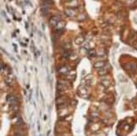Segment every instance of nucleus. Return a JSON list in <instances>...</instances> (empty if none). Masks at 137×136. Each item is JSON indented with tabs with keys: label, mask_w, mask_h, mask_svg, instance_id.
<instances>
[{
	"label": "nucleus",
	"mask_w": 137,
	"mask_h": 136,
	"mask_svg": "<svg viewBox=\"0 0 137 136\" xmlns=\"http://www.w3.org/2000/svg\"><path fill=\"white\" fill-rule=\"evenodd\" d=\"M58 72H59L60 75H67V74L68 73V68H66L65 66H63V67H60V68L58 69Z\"/></svg>",
	"instance_id": "obj_2"
},
{
	"label": "nucleus",
	"mask_w": 137,
	"mask_h": 136,
	"mask_svg": "<svg viewBox=\"0 0 137 136\" xmlns=\"http://www.w3.org/2000/svg\"><path fill=\"white\" fill-rule=\"evenodd\" d=\"M44 120H47V116H46V115L44 116Z\"/></svg>",
	"instance_id": "obj_7"
},
{
	"label": "nucleus",
	"mask_w": 137,
	"mask_h": 136,
	"mask_svg": "<svg viewBox=\"0 0 137 136\" xmlns=\"http://www.w3.org/2000/svg\"><path fill=\"white\" fill-rule=\"evenodd\" d=\"M41 10H42V13L43 15H47V14H48V8H47V6H42V8H41Z\"/></svg>",
	"instance_id": "obj_3"
},
{
	"label": "nucleus",
	"mask_w": 137,
	"mask_h": 136,
	"mask_svg": "<svg viewBox=\"0 0 137 136\" xmlns=\"http://www.w3.org/2000/svg\"><path fill=\"white\" fill-rule=\"evenodd\" d=\"M37 127H38V131H40V123H39V122H38V123H37Z\"/></svg>",
	"instance_id": "obj_6"
},
{
	"label": "nucleus",
	"mask_w": 137,
	"mask_h": 136,
	"mask_svg": "<svg viewBox=\"0 0 137 136\" xmlns=\"http://www.w3.org/2000/svg\"><path fill=\"white\" fill-rule=\"evenodd\" d=\"M104 66V63H102V62H97V63H96L95 64H94V67H96V68H97V67H103Z\"/></svg>",
	"instance_id": "obj_4"
},
{
	"label": "nucleus",
	"mask_w": 137,
	"mask_h": 136,
	"mask_svg": "<svg viewBox=\"0 0 137 136\" xmlns=\"http://www.w3.org/2000/svg\"><path fill=\"white\" fill-rule=\"evenodd\" d=\"M40 136H42V135H40Z\"/></svg>",
	"instance_id": "obj_8"
},
{
	"label": "nucleus",
	"mask_w": 137,
	"mask_h": 136,
	"mask_svg": "<svg viewBox=\"0 0 137 136\" xmlns=\"http://www.w3.org/2000/svg\"><path fill=\"white\" fill-rule=\"evenodd\" d=\"M65 13L67 14V15H68V16H72L74 14V11H72V9H66Z\"/></svg>",
	"instance_id": "obj_5"
},
{
	"label": "nucleus",
	"mask_w": 137,
	"mask_h": 136,
	"mask_svg": "<svg viewBox=\"0 0 137 136\" xmlns=\"http://www.w3.org/2000/svg\"><path fill=\"white\" fill-rule=\"evenodd\" d=\"M59 22H60V21H59V18L58 16H53L52 18H51V20H50L51 25H52V26H53V27L57 26L58 24H59Z\"/></svg>",
	"instance_id": "obj_1"
}]
</instances>
